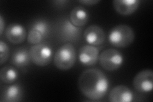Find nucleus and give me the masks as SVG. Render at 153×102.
Instances as JSON below:
<instances>
[{
	"instance_id": "7ed1b4c3",
	"label": "nucleus",
	"mask_w": 153,
	"mask_h": 102,
	"mask_svg": "<svg viewBox=\"0 0 153 102\" xmlns=\"http://www.w3.org/2000/svg\"><path fill=\"white\" fill-rule=\"evenodd\" d=\"M76 60V52L71 43H66L61 45L54 56V64L57 69L66 71L71 69Z\"/></svg>"
},
{
	"instance_id": "aec40b11",
	"label": "nucleus",
	"mask_w": 153,
	"mask_h": 102,
	"mask_svg": "<svg viewBox=\"0 0 153 102\" xmlns=\"http://www.w3.org/2000/svg\"><path fill=\"white\" fill-rule=\"evenodd\" d=\"M79 2L81 4H84V5L93 6L100 3V0H82V1H79Z\"/></svg>"
},
{
	"instance_id": "f257e3e1",
	"label": "nucleus",
	"mask_w": 153,
	"mask_h": 102,
	"mask_svg": "<svg viewBox=\"0 0 153 102\" xmlns=\"http://www.w3.org/2000/svg\"><path fill=\"white\" fill-rule=\"evenodd\" d=\"M109 86L108 77L98 68L84 70L78 80L80 91L91 100L97 101L104 98L108 91Z\"/></svg>"
},
{
	"instance_id": "39448f33",
	"label": "nucleus",
	"mask_w": 153,
	"mask_h": 102,
	"mask_svg": "<svg viewBox=\"0 0 153 102\" xmlns=\"http://www.w3.org/2000/svg\"><path fill=\"white\" fill-rule=\"evenodd\" d=\"M31 62L38 66H46L51 63L53 58V49L46 43L33 45L30 48Z\"/></svg>"
},
{
	"instance_id": "f3484780",
	"label": "nucleus",
	"mask_w": 153,
	"mask_h": 102,
	"mask_svg": "<svg viewBox=\"0 0 153 102\" xmlns=\"http://www.w3.org/2000/svg\"><path fill=\"white\" fill-rule=\"evenodd\" d=\"M18 77L19 72L14 66L7 65L0 70V79L4 84H13L17 80Z\"/></svg>"
},
{
	"instance_id": "20e7f679",
	"label": "nucleus",
	"mask_w": 153,
	"mask_h": 102,
	"mask_svg": "<svg viewBox=\"0 0 153 102\" xmlns=\"http://www.w3.org/2000/svg\"><path fill=\"white\" fill-rule=\"evenodd\" d=\"M82 28L76 27L68 18H63L57 23L56 33L59 40L64 43L78 42L81 37Z\"/></svg>"
},
{
	"instance_id": "f03ea898",
	"label": "nucleus",
	"mask_w": 153,
	"mask_h": 102,
	"mask_svg": "<svg viewBox=\"0 0 153 102\" xmlns=\"http://www.w3.org/2000/svg\"><path fill=\"white\" fill-rule=\"evenodd\" d=\"M135 37V32L130 26L126 24H119L110 31L108 41L115 47L125 48L131 44Z\"/></svg>"
},
{
	"instance_id": "9b49d317",
	"label": "nucleus",
	"mask_w": 153,
	"mask_h": 102,
	"mask_svg": "<svg viewBox=\"0 0 153 102\" xmlns=\"http://www.w3.org/2000/svg\"><path fill=\"white\" fill-rule=\"evenodd\" d=\"M23 88L21 84L15 83L10 86H5L1 88V102H18L23 98Z\"/></svg>"
},
{
	"instance_id": "0eeeda50",
	"label": "nucleus",
	"mask_w": 153,
	"mask_h": 102,
	"mask_svg": "<svg viewBox=\"0 0 153 102\" xmlns=\"http://www.w3.org/2000/svg\"><path fill=\"white\" fill-rule=\"evenodd\" d=\"M50 33L49 22L44 19H38L33 22L30 26L27 35L28 43L33 45L43 43Z\"/></svg>"
},
{
	"instance_id": "f8f14e48",
	"label": "nucleus",
	"mask_w": 153,
	"mask_h": 102,
	"mask_svg": "<svg viewBox=\"0 0 153 102\" xmlns=\"http://www.w3.org/2000/svg\"><path fill=\"white\" fill-rule=\"evenodd\" d=\"M5 36L7 39L13 44H20L26 40L27 31L21 24L12 23L7 28Z\"/></svg>"
},
{
	"instance_id": "dca6fc26",
	"label": "nucleus",
	"mask_w": 153,
	"mask_h": 102,
	"mask_svg": "<svg viewBox=\"0 0 153 102\" xmlns=\"http://www.w3.org/2000/svg\"><path fill=\"white\" fill-rule=\"evenodd\" d=\"M89 17L87 10L82 6H76L71 10L69 19L75 26L82 28L88 22Z\"/></svg>"
},
{
	"instance_id": "ddd939ff",
	"label": "nucleus",
	"mask_w": 153,
	"mask_h": 102,
	"mask_svg": "<svg viewBox=\"0 0 153 102\" xmlns=\"http://www.w3.org/2000/svg\"><path fill=\"white\" fill-rule=\"evenodd\" d=\"M133 98L132 91L124 85L115 86L108 94V100L111 102H131Z\"/></svg>"
},
{
	"instance_id": "2eb2a0df",
	"label": "nucleus",
	"mask_w": 153,
	"mask_h": 102,
	"mask_svg": "<svg viewBox=\"0 0 153 102\" xmlns=\"http://www.w3.org/2000/svg\"><path fill=\"white\" fill-rule=\"evenodd\" d=\"M31 61L30 49L26 47L18 48L14 51L10 60L11 64L18 68L29 66Z\"/></svg>"
},
{
	"instance_id": "6ab92c4d",
	"label": "nucleus",
	"mask_w": 153,
	"mask_h": 102,
	"mask_svg": "<svg viewBox=\"0 0 153 102\" xmlns=\"http://www.w3.org/2000/svg\"><path fill=\"white\" fill-rule=\"evenodd\" d=\"M68 1H65V0H60V1H54L52 3L56 8H62L65 7L68 4Z\"/></svg>"
},
{
	"instance_id": "412c9836",
	"label": "nucleus",
	"mask_w": 153,
	"mask_h": 102,
	"mask_svg": "<svg viewBox=\"0 0 153 102\" xmlns=\"http://www.w3.org/2000/svg\"><path fill=\"white\" fill-rule=\"evenodd\" d=\"M4 22L3 18L2 15H0V35L2 36L4 32Z\"/></svg>"
},
{
	"instance_id": "1a4fd4ad",
	"label": "nucleus",
	"mask_w": 153,
	"mask_h": 102,
	"mask_svg": "<svg viewBox=\"0 0 153 102\" xmlns=\"http://www.w3.org/2000/svg\"><path fill=\"white\" fill-rule=\"evenodd\" d=\"M83 36L89 45L95 47L102 45L106 38L104 30L101 27L95 24L91 25L86 28L84 31Z\"/></svg>"
},
{
	"instance_id": "a211bd4d",
	"label": "nucleus",
	"mask_w": 153,
	"mask_h": 102,
	"mask_svg": "<svg viewBox=\"0 0 153 102\" xmlns=\"http://www.w3.org/2000/svg\"><path fill=\"white\" fill-rule=\"evenodd\" d=\"M10 50L7 43L3 40L0 41V65L5 63L9 58Z\"/></svg>"
},
{
	"instance_id": "423d86ee",
	"label": "nucleus",
	"mask_w": 153,
	"mask_h": 102,
	"mask_svg": "<svg viewBox=\"0 0 153 102\" xmlns=\"http://www.w3.org/2000/svg\"><path fill=\"white\" fill-rule=\"evenodd\" d=\"M98 61L102 68L108 71H112L122 66L124 57L119 51L114 48H108L99 55Z\"/></svg>"
},
{
	"instance_id": "9d476101",
	"label": "nucleus",
	"mask_w": 153,
	"mask_h": 102,
	"mask_svg": "<svg viewBox=\"0 0 153 102\" xmlns=\"http://www.w3.org/2000/svg\"><path fill=\"white\" fill-rule=\"evenodd\" d=\"M100 55L99 49L95 46L85 45L80 48L79 51V60L84 66H93L98 61Z\"/></svg>"
},
{
	"instance_id": "6e6552de",
	"label": "nucleus",
	"mask_w": 153,
	"mask_h": 102,
	"mask_svg": "<svg viewBox=\"0 0 153 102\" xmlns=\"http://www.w3.org/2000/svg\"><path fill=\"white\" fill-rule=\"evenodd\" d=\"M134 89L140 93H148L153 89V71L146 69L138 72L133 80Z\"/></svg>"
},
{
	"instance_id": "4468645a",
	"label": "nucleus",
	"mask_w": 153,
	"mask_h": 102,
	"mask_svg": "<svg viewBox=\"0 0 153 102\" xmlns=\"http://www.w3.org/2000/svg\"><path fill=\"white\" fill-rule=\"evenodd\" d=\"M140 3L139 0H114L113 7L119 14L129 16L137 10Z\"/></svg>"
}]
</instances>
